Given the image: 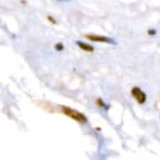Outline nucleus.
<instances>
[{
    "label": "nucleus",
    "mask_w": 160,
    "mask_h": 160,
    "mask_svg": "<svg viewBox=\"0 0 160 160\" xmlns=\"http://www.w3.org/2000/svg\"><path fill=\"white\" fill-rule=\"evenodd\" d=\"M62 111H63V113L66 116L73 118L74 121H77V122H81V124H86L87 122V117L83 113L78 112L77 110H73V108L67 107V106H62Z\"/></svg>",
    "instance_id": "f257e3e1"
},
{
    "label": "nucleus",
    "mask_w": 160,
    "mask_h": 160,
    "mask_svg": "<svg viewBox=\"0 0 160 160\" xmlns=\"http://www.w3.org/2000/svg\"><path fill=\"white\" fill-rule=\"evenodd\" d=\"M131 93H132V96H134V98L136 100L138 103H140V105L145 103V101H146V95H145V92H144L141 88L134 87V88L131 90Z\"/></svg>",
    "instance_id": "f03ea898"
},
{
    "label": "nucleus",
    "mask_w": 160,
    "mask_h": 160,
    "mask_svg": "<svg viewBox=\"0 0 160 160\" xmlns=\"http://www.w3.org/2000/svg\"><path fill=\"white\" fill-rule=\"evenodd\" d=\"M87 39L93 42H102V43H110V44H116V42L113 39L108 38V37H102V35H93V34H86L85 35Z\"/></svg>",
    "instance_id": "7ed1b4c3"
},
{
    "label": "nucleus",
    "mask_w": 160,
    "mask_h": 160,
    "mask_svg": "<svg viewBox=\"0 0 160 160\" xmlns=\"http://www.w3.org/2000/svg\"><path fill=\"white\" fill-rule=\"evenodd\" d=\"M77 46H78L79 48H82L83 51L93 52V47H92V46H90V44H86V43H83V42H77Z\"/></svg>",
    "instance_id": "20e7f679"
},
{
    "label": "nucleus",
    "mask_w": 160,
    "mask_h": 160,
    "mask_svg": "<svg viewBox=\"0 0 160 160\" xmlns=\"http://www.w3.org/2000/svg\"><path fill=\"white\" fill-rule=\"evenodd\" d=\"M97 103H98L100 106H102L103 108H106V110H108V106H107V105H105V103L102 102V100H101V98H98V100H97Z\"/></svg>",
    "instance_id": "39448f33"
},
{
    "label": "nucleus",
    "mask_w": 160,
    "mask_h": 160,
    "mask_svg": "<svg viewBox=\"0 0 160 160\" xmlns=\"http://www.w3.org/2000/svg\"><path fill=\"white\" fill-rule=\"evenodd\" d=\"M56 49L62 51V49H63V46H62V44H57V46H56Z\"/></svg>",
    "instance_id": "423d86ee"
},
{
    "label": "nucleus",
    "mask_w": 160,
    "mask_h": 160,
    "mask_svg": "<svg viewBox=\"0 0 160 160\" xmlns=\"http://www.w3.org/2000/svg\"><path fill=\"white\" fill-rule=\"evenodd\" d=\"M48 19H49V20H51V22H52L53 24H56V23H57V22H56V20H54V19H53L52 17H48Z\"/></svg>",
    "instance_id": "0eeeda50"
},
{
    "label": "nucleus",
    "mask_w": 160,
    "mask_h": 160,
    "mask_svg": "<svg viewBox=\"0 0 160 160\" xmlns=\"http://www.w3.org/2000/svg\"><path fill=\"white\" fill-rule=\"evenodd\" d=\"M149 33L152 35V34H155V30H149Z\"/></svg>",
    "instance_id": "6e6552de"
},
{
    "label": "nucleus",
    "mask_w": 160,
    "mask_h": 160,
    "mask_svg": "<svg viewBox=\"0 0 160 160\" xmlns=\"http://www.w3.org/2000/svg\"><path fill=\"white\" fill-rule=\"evenodd\" d=\"M61 2H67V0H61Z\"/></svg>",
    "instance_id": "1a4fd4ad"
}]
</instances>
